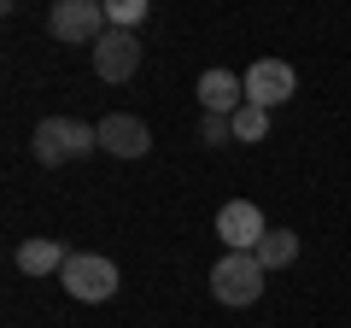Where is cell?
Returning <instances> with one entry per match:
<instances>
[{"mask_svg": "<svg viewBox=\"0 0 351 328\" xmlns=\"http://www.w3.org/2000/svg\"><path fill=\"white\" fill-rule=\"evenodd\" d=\"M135 71H141L135 30H106V36L94 41V76H100V82H129Z\"/></svg>", "mask_w": 351, "mask_h": 328, "instance_id": "8992f818", "label": "cell"}, {"mask_svg": "<svg viewBox=\"0 0 351 328\" xmlns=\"http://www.w3.org/2000/svg\"><path fill=\"white\" fill-rule=\"evenodd\" d=\"M263 281H269V270H263L252 253H223V258H217V270H211V293H217V305H228V311L258 305Z\"/></svg>", "mask_w": 351, "mask_h": 328, "instance_id": "7a4b0ae2", "label": "cell"}, {"mask_svg": "<svg viewBox=\"0 0 351 328\" xmlns=\"http://www.w3.org/2000/svg\"><path fill=\"white\" fill-rule=\"evenodd\" d=\"M147 18V0H106V30H135Z\"/></svg>", "mask_w": 351, "mask_h": 328, "instance_id": "4fadbf2b", "label": "cell"}, {"mask_svg": "<svg viewBox=\"0 0 351 328\" xmlns=\"http://www.w3.org/2000/svg\"><path fill=\"white\" fill-rule=\"evenodd\" d=\"M240 82H246V106H263V112H269V106L293 100V89H299V71H293L287 59H258L246 76H240Z\"/></svg>", "mask_w": 351, "mask_h": 328, "instance_id": "5b68a950", "label": "cell"}, {"mask_svg": "<svg viewBox=\"0 0 351 328\" xmlns=\"http://www.w3.org/2000/svg\"><path fill=\"white\" fill-rule=\"evenodd\" d=\"M100 147L106 152H117V159H141V152L152 147V135H147V124L141 117H129V112H112V117H100Z\"/></svg>", "mask_w": 351, "mask_h": 328, "instance_id": "ba28073f", "label": "cell"}, {"mask_svg": "<svg viewBox=\"0 0 351 328\" xmlns=\"http://www.w3.org/2000/svg\"><path fill=\"white\" fill-rule=\"evenodd\" d=\"M100 147V129L76 124V117H41L36 135H29V152H36L41 170H59L71 159H88V152Z\"/></svg>", "mask_w": 351, "mask_h": 328, "instance_id": "6da1fadb", "label": "cell"}, {"mask_svg": "<svg viewBox=\"0 0 351 328\" xmlns=\"http://www.w3.org/2000/svg\"><path fill=\"white\" fill-rule=\"evenodd\" d=\"M64 264H71V253H64L59 240H47V235H36V240L18 246V270H24V276H59Z\"/></svg>", "mask_w": 351, "mask_h": 328, "instance_id": "30bf717a", "label": "cell"}, {"mask_svg": "<svg viewBox=\"0 0 351 328\" xmlns=\"http://www.w3.org/2000/svg\"><path fill=\"white\" fill-rule=\"evenodd\" d=\"M59 281H64L71 299L100 305V299H112V293H117V264H112V258H100V253H71V264L59 270Z\"/></svg>", "mask_w": 351, "mask_h": 328, "instance_id": "3957f363", "label": "cell"}, {"mask_svg": "<svg viewBox=\"0 0 351 328\" xmlns=\"http://www.w3.org/2000/svg\"><path fill=\"white\" fill-rule=\"evenodd\" d=\"M252 258H258L263 270H287L293 258H299V235H293V229H269V235L258 240V253H252Z\"/></svg>", "mask_w": 351, "mask_h": 328, "instance_id": "8fae6325", "label": "cell"}, {"mask_svg": "<svg viewBox=\"0 0 351 328\" xmlns=\"http://www.w3.org/2000/svg\"><path fill=\"white\" fill-rule=\"evenodd\" d=\"M269 135V112L263 106H240L234 112V141H263Z\"/></svg>", "mask_w": 351, "mask_h": 328, "instance_id": "7c38bea8", "label": "cell"}, {"mask_svg": "<svg viewBox=\"0 0 351 328\" xmlns=\"http://www.w3.org/2000/svg\"><path fill=\"white\" fill-rule=\"evenodd\" d=\"M199 106L217 117H234L240 106H246V82H240L234 71H205L199 76Z\"/></svg>", "mask_w": 351, "mask_h": 328, "instance_id": "9c48e42d", "label": "cell"}, {"mask_svg": "<svg viewBox=\"0 0 351 328\" xmlns=\"http://www.w3.org/2000/svg\"><path fill=\"white\" fill-rule=\"evenodd\" d=\"M47 30L59 41H71V47H94L106 36V6L100 0H59L47 12Z\"/></svg>", "mask_w": 351, "mask_h": 328, "instance_id": "277c9868", "label": "cell"}, {"mask_svg": "<svg viewBox=\"0 0 351 328\" xmlns=\"http://www.w3.org/2000/svg\"><path fill=\"white\" fill-rule=\"evenodd\" d=\"M217 235H223L228 253H258V240L269 235V229H263V211L252 200H228L223 211H217Z\"/></svg>", "mask_w": 351, "mask_h": 328, "instance_id": "52a82bcc", "label": "cell"}, {"mask_svg": "<svg viewBox=\"0 0 351 328\" xmlns=\"http://www.w3.org/2000/svg\"><path fill=\"white\" fill-rule=\"evenodd\" d=\"M199 141H205V147H223V141H234V117L205 112V117H199Z\"/></svg>", "mask_w": 351, "mask_h": 328, "instance_id": "5bb4252c", "label": "cell"}]
</instances>
